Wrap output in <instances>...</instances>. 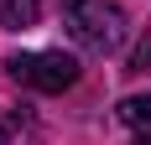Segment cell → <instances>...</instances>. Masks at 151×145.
<instances>
[{
	"instance_id": "1",
	"label": "cell",
	"mask_w": 151,
	"mask_h": 145,
	"mask_svg": "<svg viewBox=\"0 0 151 145\" xmlns=\"http://www.w3.org/2000/svg\"><path fill=\"white\" fill-rule=\"evenodd\" d=\"M63 21L73 31V42L89 52H115L125 42V16L109 0H63Z\"/></svg>"
},
{
	"instance_id": "2",
	"label": "cell",
	"mask_w": 151,
	"mask_h": 145,
	"mask_svg": "<svg viewBox=\"0 0 151 145\" xmlns=\"http://www.w3.org/2000/svg\"><path fill=\"white\" fill-rule=\"evenodd\" d=\"M5 68H11L16 83H31L42 93H63V88L78 83V57H68V52H21Z\"/></svg>"
},
{
	"instance_id": "3",
	"label": "cell",
	"mask_w": 151,
	"mask_h": 145,
	"mask_svg": "<svg viewBox=\"0 0 151 145\" xmlns=\"http://www.w3.org/2000/svg\"><path fill=\"white\" fill-rule=\"evenodd\" d=\"M120 124H130V130H141L146 135L151 130V93H130V99H120Z\"/></svg>"
},
{
	"instance_id": "4",
	"label": "cell",
	"mask_w": 151,
	"mask_h": 145,
	"mask_svg": "<svg viewBox=\"0 0 151 145\" xmlns=\"http://www.w3.org/2000/svg\"><path fill=\"white\" fill-rule=\"evenodd\" d=\"M0 21H5L11 31L37 26V0H0Z\"/></svg>"
},
{
	"instance_id": "5",
	"label": "cell",
	"mask_w": 151,
	"mask_h": 145,
	"mask_svg": "<svg viewBox=\"0 0 151 145\" xmlns=\"http://www.w3.org/2000/svg\"><path fill=\"white\" fill-rule=\"evenodd\" d=\"M130 68H136V72H146V68H151V31L136 42V57H130Z\"/></svg>"
},
{
	"instance_id": "6",
	"label": "cell",
	"mask_w": 151,
	"mask_h": 145,
	"mask_svg": "<svg viewBox=\"0 0 151 145\" xmlns=\"http://www.w3.org/2000/svg\"><path fill=\"white\" fill-rule=\"evenodd\" d=\"M136 145H151V130H146V135H141V140H136Z\"/></svg>"
},
{
	"instance_id": "7",
	"label": "cell",
	"mask_w": 151,
	"mask_h": 145,
	"mask_svg": "<svg viewBox=\"0 0 151 145\" xmlns=\"http://www.w3.org/2000/svg\"><path fill=\"white\" fill-rule=\"evenodd\" d=\"M0 145H5V130H0Z\"/></svg>"
}]
</instances>
